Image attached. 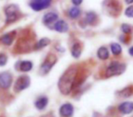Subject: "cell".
<instances>
[{"label":"cell","mask_w":133,"mask_h":117,"mask_svg":"<svg viewBox=\"0 0 133 117\" xmlns=\"http://www.w3.org/2000/svg\"><path fill=\"white\" fill-rule=\"evenodd\" d=\"M32 46V39H29V38H20L17 41V50L20 53L22 52H28L31 50Z\"/></svg>","instance_id":"ba28073f"},{"label":"cell","mask_w":133,"mask_h":117,"mask_svg":"<svg viewBox=\"0 0 133 117\" xmlns=\"http://www.w3.org/2000/svg\"><path fill=\"white\" fill-rule=\"evenodd\" d=\"M35 107L39 111H43L46 108L48 104V98L46 96H39L35 101Z\"/></svg>","instance_id":"9a60e30c"},{"label":"cell","mask_w":133,"mask_h":117,"mask_svg":"<svg viewBox=\"0 0 133 117\" xmlns=\"http://www.w3.org/2000/svg\"><path fill=\"white\" fill-rule=\"evenodd\" d=\"M97 20V14L93 11H89L86 13L85 22L88 25H94Z\"/></svg>","instance_id":"ffe728a7"},{"label":"cell","mask_w":133,"mask_h":117,"mask_svg":"<svg viewBox=\"0 0 133 117\" xmlns=\"http://www.w3.org/2000/svg\"><path fill=\"white\" fill-rule=\"evenodd\" d=\"M125 71H126V65L124 63H121V62H118V61H112L108 66L105 74L107 78H109V77L121 75Z\"/></svg>","instance_id":"7a4b0ae2"},{"label":"cell","mask_w":133,"mask_h":117,"mask_svg":"<svg viewBox=\"0 0 133 117\" xmlns=\"http://www.w3.org/2000/svg\"><path fill=\"white\" fill-rule=\"evenodd\" d=\"M118 109L119 113H121L122 114H130L133 112V102H124L118 105Z\"/></svg>","instance_id":"4fadbf2b"},{"label":"cell","mask_w":133,"mask_h":117,"mask_svg":"<svg viewBox=\"0 0 133 117\" xmlns=\"http://www.w3.org/2000/svg\"><path fill=\"white\" fill-rule=\"evenodd\" d=\"M57 62V57L54 54H49L46 58V60L42 62L40 66V73L42 75H46L52 70L53 66Z\"/></svg>","instance_id":"5b68a950"},{"label":"cell","mask_w":133,"mask_h":117,"mask_svg":"<svg viewBox=\"0 0 133 117\" xmlns=\"http://www.w3.org/2000/svg\"><path fill=\"white\" fill-rule=\"evenodd\" d=\"M16 35H17V32L15 30L9 32V33H6L3 36L0 37V43H2L3 45H6V46H11L13 44L14 40H15Z\"/></svg>","instance_id":"8fae6325"},{"label":"cell","mask_w":133,"mask_h":117,"mask_svg":"<svg viewBox=\"0 0 133 117\" xmlns=\"http://www.w3.org/2000/svg\"><path fill=\"white\" fill-rule=\"evenodd\" d=\"M110 50H111V53L115 56H118L120 55L122 52V47L120 46L118 43L116 42H113L110 44Z\"/></svg>","instance_id":"603a6c76"},{"label":"cell","mask_w":133,"mask_h":117,"mask_svg":"<svg viewBox=\"0 0 133 117\" xmlns=\"http://www.w3.org/2000/svg\"><path fill=\"white\" fill-rule=\"evenodd\" d=\"M30 80L29 76L28 75H21L16 80L15 84H14V91L15 93H20L24 90L28 89L30 86Z\"/></svg>","instance_id":"277c9868"},{"label":"cell","mask_w":133,"mask_h":117,"mask_svg":"<svg viewBox=\"0 0 133 117\" xmlns=\"http://www.w3.org/2000/svg\"><path fill=\"white\" fill-rule=\"evenodd\" d=\"M120 30H121L125 35H127V34L131 33V31H132V28H131L130 25L127 24V23H123V24L121 25V27H120Z\"/></svg>","instance_id":"cb8c5ba5"},{"label":"cell","mask_w":133,"mask_h":117,"mask_svg":"<svg viewBox=\"0 0 133 117\" xmlns=\"http://www.w3.org/2000/svg\"><path fill=\"white\" fill-rule=\"evenodd\" d=\"M5 15H6V24H11L20 17L21 14L18 7L17 5L11 4L6 8Z\"/></svg>","instance_id":"3957f363"},{"label":"cell","mask_w":133,"mask_h":117,"mask_svg":"<svg viewBox=\"0 0 133 117\" xmlns=\"http://www.w3.org/2000/svg\"><path fill=\"white\" fill-rule=\"evenodd\" d=\"M80 14H81V10L79 9L78 7L74 6L69 10V17L72 19H78V17L80 16Z\"/></svg>","instance_id":"7402d4cb"},{"label":"cell","mask_w":133,"mask_h":117,"mask_svg":"<svg viewBox=\"0 0 133 117\" xmlns=\"http://www.w3.org/2000/svg\"><path fill=\"white\" fill-rule=\"evenodd\" d=\"M124 14H125V16L128 17H133V5L132 6L128 7V8L125 9Z\"/></svg>","instance_id":"484cf974"},{"label":"cell","mask_w":133,"mask_h":117,"mask_svg":"<svg viewBox=\"0 0 133 117\" xmlns=\"http://www.w3.org/2000/svg\"><path fill=\"white\" fill-rule=\"evenodd\" d=\"M51 3L52 0H30L29 7L34 11L39 12L49 8Z\"/></svg>","instance_id":"8992f818"},{"label":"cell","mask_w":133,"mask_h":117,"mask_svg":"<svg viewBox=\"0 0 133 117\" xmlns=\"http://www.w3.org/2000/svg\"><path fill=\"white\" fill-rule=\"evenodd\" d=\"M97 56H98V59L101 60H108L109 58V51L107 47H104V46L100 47L98 50V51H97Z\"/></svg>","instance_id":"ac0fdd59"},{"label":"cell","mask_w":133,"mask_h":117,"mask_svg":"<svg viewBox=\"0 0 133 117\" xmlns=\"http://www.w3.org/2000/svg\"><path fill=\"white\" fill-rule=\"evenodd\" d=\"M50 43H51V40H50L48 38H42V39H39L37 44H36L35 50H41V48H46Z\"/></svg>","instance_id":"44dd1931"},{"label":"cell","mask_w":133,"mask_h":117,"mask_svg":"<svg viewBox=\"0 0 133 117\" xmlns=\"http://www.w3.org/2000/svg\"><path fill=\"white\" fill-rule=\"evenodd\" d=\"M58 20V15L55 12H48L43 16L42 22L46 26H49L51 24H55L56 21Z\"/></svg>","instance_id":"7c38bea8"},{"label":"cell","mask_w":133,"mask_h":117,"mask_svg":"<svg viewBox=\"0 0 133 117\" xmlns=\"http://www.w3.org/2000/svg\"><path fill=\"white\" fill-rule=\"evenodd\" d=\"M33 66V62L30 60H22V61L18 62L19 71H23V72H28V71H32Z\"/></svg>","instance_id":"2e32d148"},{"label":"cell","mask_w":133,"mask_h":117,"mask_svg":"<svg viewBox=\"0 0 133 117\" xmlns=\"http://www.w3.org/2000/svg\"><path fill=\"white\" fill-rule=\"evenodd\" d=\"M129 55L133 57V46H131L130 48H129Z\"/></svg>","instance_id":"83f0119b"},{"label":"cell","mask_w":133,"mask_h":117,"mask_svg":"<svg viewBox=\"0 0 133 117\" xmlns=\"http://www.w3.org/2000/svg\"><path fill=\"white\" fill-rule=\"evenodd\" d=\"M69 28L68 23L63 19H59V20L56 21L54 24V29L59 33H66L69 31Z\"/></svg>","instance_id":"5bb4252c"},{"label":"cell","mask_w":133,"mask_h":117,"mask_svg":"<svg viewBox=\"0 0 133 117\" xmlns=\"http://www.w3.org/2000/svg\"><path fill=\"white\" fill-rule=\"evenodd\" d=\"M13 83V76L8 71L0 73V89L8 90Z\"/></svg>","instance_id":"52a82bcc"},{"label":"cell","mask_w":133,"mask_h":117,"mask_svg":"<svg viewBox=\"0 0 133 117\" xmlns=\"http://www.w3.org/2000/svg\"><path fill=\"white\" fill-rule=\"evenodd\" d=\"M117 94L120 97V98H129L133 94V88L132 86H128V87L124 88V89L120 90L117 93Z\"/></svg>","instance_id":"d6986e66"},{"label":"cell","mask_w":133,"mask_h":117,"mask_svg":"<svg viewBox=\"0 0 133 117\" xmlns=\"http://www.w3.org/2000/svg\"><path fill=\"white\" fill-rule=\"evenodd\" d=\"M104 6L110 15L116 16L117 14L119 13L120 5L117 0H106L104 2Z\"/></svg>","instance_id":"9c48e42d"},{"label":"cell","mask_w":133,"mask_h":117,"mask_svg":"<svg viewBox=\"0 0 133 117\" xmlns=\"http://www.w3.org/2000/svg\"><path fill=\"white\" fill-rule=\"evenodd\" d=\"M8 56L5 53H0V67H3L8 63Z\"/></svg>","instance_id":"d4e9b609"},{"label":"cell","mask_w":133,"mask_h":117,"mask_svg":"<svg viewBox=\"0 0 133 117\" xmlns=\"http://www.w3.org/2000/svg\"><path fill=\"white\" fill-rule=\"evenodd\" d=\"M82 52V47L81 44L78 42H75L74 44L71 47V55L75 59H78V58L81 56Z\"/></svg>","instance_id":"e0dca14e"},{"label":"cell","mask_w":133,"mask_h":117,"mask_svg":"<svg viewBox=\"0 0 133 117\" xmlns=\"http://www.w3.org/2000/svg\"><path fill=\"white\" fill-rule=\"evenodd\" d=\"M74 113V106L70 102H66L59 108V114L61 117H72Z\"/></svg>","instance_id":"30bf717a"},{"label":"cell","mask_w":133,"mask_h":117,"mask_svg":"<svg viewBox=\"0 0 133 117\" xmlns=\"http://www.w3.org/2000/svg\"><path fill=\"white\" fill-rule=\"evenodd\" d=\"M78 74V69L77 66H71L66 70L58 81V89L64 95H69L73 91L75 82Z\"/></svg>","instance_id":"6da1fadb"},{"label":"cell","mask_w":133,"mask_h":117,"mask_svg":"<svg viewBox=\"0 0 133 117\" xmlns=\"http://www.w3.org/2000/svg\"><path fill=\"white\" fill-rule=\"evenodd\" d=\"M71 2H72V4L74 5V6L78 7V6H80V5L82 4L83 0H71Z\"/></svg>","instance_id":"4316f807"},{"label":"cell","mask_w":133,"mask_h":117,"mask_svg":"<svg viewBox=\"0 0 133 117\" xmlns=\"http://www.w3.org/2000/svg\"><path fill=\"white\" fill-rule=\"evenodd\" d=\"M125 3L127 5H132L133 4V0H125Z\"/></svg>","instance_id":"f1b7e54d"}]
</instances>
